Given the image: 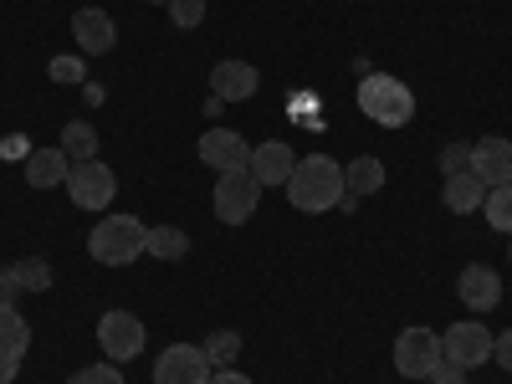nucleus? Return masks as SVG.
Returning a JSON list of instances; mask_svg holds the SVG:
<instances>
[{
    "label": "nucleus",
    "instance_id": "1",
    "mask_svg": "<svg viewBox=\"0 0 512 384\" xmlns=\"http://www.w3.org/2000/svg\"><path fill=\"white\" fill-rule=\"evenodd\" d=\"M344 169H338L333 154H303L287 180V200L292 210H303V216H323V210H333L338 200H344Z\"/></svg>",
    "mask_w": 512,
    "mask_h": 384
},
{
    "label": "nucleus",
    "instance_id": "2",
    "mask_svg": "<svg viewBox=\"0 0 512 384\" xmlns=\"http://www.w3.org/2000/svg\"><path fill=\"white\" fill-rule=\"evenodd\" d=\"M359 113L379 128H405L415 118V93H410V82L390 77V72H369L359 82Z\"/></svg>",
    "mask_w": 512,
    "mask_h": 384
},
{
    "label": "nucleus",
    "instance_id": "3",
    "mask_svg": "<svg viewBox=\"0 0 512 384\" xmlns=\"http://www.w3.org/2000/svg\"><path fill=\"white\" fill-rule=\"evenodd\" d=\"M144 236H149V226L134 216H103L88 236V256L103 267H128L134 256H144Z\"/></svg>",
    "mask_w": 512,
    "mask_h": 384
},
{
    "label": "nucleus",
    "instance_id": "4",
    "mask_svg": "<svg viewBox=\"0 0 512 384\" xmlns=\"http://www.w3.org/2000/svg\"><path fill=\"white\" fill-rule=\"evenodd\" d=\"M256 200H262V185H256L251 169H226V175H216V195H210L216 221L246 226V221L256 216Z\"/></svg>",
    "mask_w": 512,
    "mask_h": 384
},
{
    "label": "nucleus",
    "instance_id": "5",
    "mask_svg": "<svg viewBox=\"0 0 512 384\" xmlns=\"http://www.w3.org/2000/svg\"><path fill=\"white\" fill-rule=\"evenodd\" d=\"M144 344H149V333H144V323L128 308H113V313L98 318V349H103V359L128 364V359L144 354Z\"/></svg>",
    "mask_w": 512,
    "mask_h": 384
},
{
    "label": "nucleus",
    "instance_id": "6",
    "mask_svg": "<svg viewBox=\"0 0 512 384\" xmlns=\"http://www.w3.org/2000/svg\"><path fill=\"white\" fill-rule=\"evenodd\" d=\"M67 195H72L77 210H108L113 195H118V175L103 159H77L72 175H67Z\"/></svg>",
    "mask_w": 512,
    "mask_h": 384
},
{
    "label": "nucleus",
    "instance_id": "7",
    "mask_svg": "<svg viewBox=\"0 0 512 384\" xmlns=\"http://www.w3.org/2000/svg\"><path fill=\"white\" fill-rule=\"evenodd\" d=\"M446 359V349H441V333H431V328H405L400 338H395V369L405 374V379H431V369Z\"/></svg>",
    "mask_w": 512,
    "mask_h": 384
},
{
    "label": "nucleus",
    "instance_id": "8",
    "mask_svg": "<svg viewBox=\"0 0 512 384\" xmlns=\"http://www.w3.org/2000/svg\"><path fill=\"white\" fill-rule=\"evenodd\" d=\"M441 349L451 364L461 369H477V364H492V328L477 323V318H466V323H451L441 333Z\"/></svg>",
    "mask_w": 512,
    "mask_h": 384
},
{
    "label": "nucleus",
    "instance_id": "9",
    "mask_svg": "<svg viewBox=\"0 0 512 384\" xmlns=\"http://www.w3.org/2000/svg\"><path fill=\"white\" fill-rule=\"evenodd\" d=\"M154 384H210V359L200 344H169L154 359Z\"/></svg>",
    "mask_w": 512,
    "mask_h": 384
},
{
    "label": "nucleus",
    "instance_id": "10",
    "mask_svg": "<svg viewBox=\"0 0 512 384\" xmlns=\"http://www.w3.org/2000/svg\"><path fill=\"white\" fill-rule=\"evenodd\" d=\"M456 297H461V308H472V313H492L502 303V277L487 262H472L456 277Z\"/></svg>",
    "mask_w": 512,
    "mask_h": 384
},
{
    "label": "nucleus",
    "instance_id": "11",
    "mask_svg": "<svg viewBox=\"0 0 512 384\" xmlns=\"http://www.w3.org/2000/svg\"><path fill=\"white\" fill-rule=\"evenodd\" d=\"M256 88H262V72H256L251 62H241V57H226V62H216V72H210V93H216L221 103H246V98H256Z\"/></svg>",
    "mask_w": 512,
    "mask_h": 384
},
{
    "label": "nucleus",
    "instance_id": "12",
    "mask_svg": "<svg viewBox=\"0 0 512 384\" xmlns=\"http://www.w3.org/2000/svg\"><path fill=\"white\" fill-rule=\"evenodd\" d=\"M72 41H77V52L103 57V52H113L118 26H113V16H108V11H98V6H82V11H72Z\"/></svg>",
    "mask_w": 512,
    "mask_h": 384
},
{
    "label": "nucleus",
    "instance_id": "13",
    "mask_svg": "<svg viewBox=\"0 0 512 384\" xmlns=\"http://www.w3.org/2000/svg\"><path fill=\"white\" fill-rule=\"evenodd\" d=\"M246 169L256 175V185H287L292 180V169H297V149L292 144H282V139H267V144H256L251 149V159H246Z\"/></svg>",
    "mask_w": 512,
    "mask_h": 384
},
{
    "label": "nucleus",
    "instance_id": "14",
    "mask_svg": "<svg viewBox=\"0 0 512 384\" xmlns=\"http://www.w3.org/2000/svg\"><path fill=\"white\" fill-rule=\"evenodd\" d=\"M200 159L216 169V175H226V169H246L251 144L236 134V128H210V134H200Z\"/></svg>",
    "mask_w": 512,
    "mask_h": 384
},
{
    "label": "nucleus",
    "instance_id": "15",
    "mask_svg": "<svg viewBox=\"0 0 512 384\" xmlns=\"http://www.w3.org/2000/svg\"><path fill=\"white\" fill-rule=\"evenodd\" d=\"M472 175L492 190V185H512V144L507 139H482L472 144Z\"/></svg>",
    "mask_w": 512,
    "mask_h": 384
},
{
    "label": "nucleus",
    "instance_id": "16",
    "mask_svg": "<svg viewBox=\"0 0 512 384\" xmlns=\"http://www.w3.org/2000/svg\"><path fill=\"white\" fill-rule=\"evenodd\" d=\"M67 175H72V159L62 154V144L57 149H31V159H26V185L31 190H57V185H67Z\"/></svg>",
    "mask_w": 512,
    "mask_h": 384
},
{
    "label": "nucleus",
    "instance_id": "17",
    "mask_svg": "<svg viewBox=\"0 0 512 384\" xmlns=\"http://www.w3.org/2000/svg\"><path fill=\"white\" fill-rule=\"evenodd\" d=\"M441 200H446L451 216H472V210H482V200H487V185L472 175V169H466V175H446Z\"/></svg>",
    "mask_w": 512,
    "mask_h": 384
},
{
    "label": "nucleus",
    "instance_id": "18",
    "mask_svg": "<svg viewBox=\"0 0 512 384\" xmlns=\"http://www.w3.org/2000/svg\"><path fill=\"white\" fill-rule=\"evenodd\" d=\"M379 185H384V164H379L374 154H359V159H349V164H344V190H349L354 200L379 195Z\"/></svg>",
    "mask_w": 512,
    "mask_h": 384
},
{
    "label": "nucleus",
    "instance_id": "19",
    "mask_svg": "<svg viewBox=\"0 0 512 384\" xmlns=\"http://www.w3.org/2000/svg\"><path fill=\"white\" fill-rule=\"evenodd\" d=\"M185 251H190V236H185L180 226H149L144 256H154V262H180Z\"/></svg>",
    "mask_w": 512,
    "mask_h": 384
},
{
    "label": "nucleus",
    "instance_id": "20",
    "mask_svg": "<svg viewBox=\"0 0 512 384\" xmlns=\"http://www.w3.org/2000/svg\"><path fill=\"white\" fill-rule=\"evenodd\" d=\"M62 154L77 164V159H93L98 154V128L88 123V118H72L67 128H62Z\"/></svg>",
    "mask_w": 512,
    "mask_h": 384
},
{
    "label": "nucleus",
    "instance_id": "21",
    "mask_svg": "<svg viewBox=\"0 0 512 384\" xmlns=\"http://www.w3.org/2000/svg\"><path fill=\"white\" fill-rule=\"evenodd\" d=\"M31 349V323L16 308H0V354H26Z\"/></svg>",
    "mask_w": 512,
    "mask_h": 384
},
{
    "label": "nucleus",
    "instance_id": "22",
    "mask_svg": "<svg viewBox=\"0 0 512 384\" xmlns=\"http://www.w3.org/2000/svg\"><path fill=\"white\" fill-rule=\"evenodd\" d=\"M200 349H205L210 369H231V359L241 354V333H236V328H216V333H210Z\"/></svg>",
    "mask_w": 512,
    "mask_h": 384
},
{
    "label": "nucleus",
    "instance_id": "23",
    "mask_svg": "<svg viewBox=\"0 0 512 384\" xmlns=\"http://www.w3.org/2000/svg\"><path fill=\"white\" fill-rule=\"evenodd\" d=\"M482 210H487L492 231L512 236V185H492V190H487V200H482Z\"/></svg>",
    "mask_w": 512,
    "mask_h": 384
},
{
    "label": "nucleus",
    "instance_id": "24",
    "mask_svg": "<svg viewBox=\"0 0 512 384\" xmlns=\"http://www.w3.org/2000/svg\"><path fill=\"white\" fill-rule=\"evenodd\" d=\"M52 262H41V256H21L16 262V282H21V292H47L52 287Z\"/></svg>",
    "mask_w": 512,
    "mask_h": 384
},
{
    "label": "nucleus",
    "instance_id": "25",
    "mask_svg": "<svg viewBox=\"0 0 512 384\" xmlns=\"http://www.w3.org/2000/svg\"><path fill=\"white\" fill-rule=\"evenodd\" d=\"M169 21L175 31H195L205 21V0H169Z\"/></svg>",
    "mask_w": 512,
    "mask_h": 384
},
{
    "label": "nucleus",
    "instance_id": "26",
    "mask_svg": "<svg viewBox=\"0 0 512 384\" xmlns=\"http://www.w3.org/2000/svg\"><path fill=\"white\" fill-rule=\"evenodd\" d=\"M67 384H123V369L113 364V359H103V364H88V369H77Z\"/></svg>",
    "mask_w": 512,
    "mask_h": 384
},
{
    "label": "nucleus",
    "instance_id": "27",
    "mask_svg": "<svg viewBox=\"0 0 512 384\" xmlns=\"http://www.w3.org/2000/svg\"><path fill=\"white\" fill-rule=\"evenodd\" d=\"M472 169V144H446L441 149V175H466Z\"/></svg>",
    "mask_w": 512,
    "mask_h": 384
},
{
    "label": "nucleus",
    "instance_id": "28",
    "mask_svg": "<svg viewBox=\"0 0 512 384\" xmlns=\"http://www.w3.org/2000/svg\"><path fill=\"white\" fill-rule=\"evenodd\" d=\"M52 82H82V57H52Z\"/></svg>",
    "mask_w": 512,
    "mask_h": 384
},
{
    "label": "nucleus",
    "instance_id": "29",
    "mask_svg": "<svg viewBox=\"0 0 512 384\" xmlns=\"http://www.w3.org/2000/svg\"><path fill=\"white\" fill-rule=\"evenodd\" d=\"M492 364H502V369L512 374V328L492 333Z\"/></svg>",
    "mask_w": 512,
    "mask_h": 384
},
{
    "label": "nucleus",
    "instance_id": "30",
    "mask_svg": "<svg viewBox=\"0 0 512 384\" xmlns=\"http://www.w3.org/2000/svg\"><path fill=\"white\" fill-rule=\"evenodd\" d=\"M16 297H21L16 267H0V308H16Z\"/></svg>",
    "mask_w": 512,
    "mask_h": 384
},
{
    "label": "nucleus",
    "instance_id": "31",
    "mask_svg": "<svg viewBox=\"0 0 512 384\" xmlns=\"http://www.w3.org/2000/svg\"><path fill=\"white\" fill-rule=\"evenodd\" d=\"M425 384H466V369H461V364H451V359H441Z\"/></svg>",
    "mask_w": 512,
    "mask_h": 384
},
{
    "label": "nucleus",
    "instance_id": "32",
    "mask_svg": "<svg viewBox=\"0 0 512 384\" xmlns=\"http://www.w3.org/2000/svg\"><path fill=\"white\" fill-rule=\"evenodd\" d=\"M21 374V354H0V384H11Z\"/></svg>",
    "mask_w": 512,
    "mask_h": 384
},
{
    "label": "nucleus",
    "instance_id": "33",
    "mask_svg": "<svg viewBox=\"0 0 512 384\" xmlns=\"http://www.w3.org/2000/svg\"><path fill=\"white\" fill-rule=\"evenodd\" d=\"M210 384H251L241 369H210Z\"/></svg>",
    "mask_w": 512,
    "mask_h": 384
},
{
    "label": "nucleus",
    "instance_id": "34",
    "mask_svg": "<svg viewBox=\"0 0 512 384\" xmlns=\"http://www.w3.org/2000/svg\"><path fill=\"white\" fill-rule=\"evenodd\" d=\"M0 159H31L26 154V139H6V144H0Z\"/></svg>",
    "mask_w": 512,
    "mask_h": 384
},
{
    "label": "nucleus",
    "instance_id": "35",
    "mask_svg": "<svg viewBox=\"0 0 512 384\" xmlns=\"http://www.w3.org/2000/svg\"><path fill=\"white\" fill-rule=\"evenodd\" d=\"M154 6H169V0H154Z\"/></svg>",
    "mask_w": 512,
    "mask_h": 384
},
{
    "label": "nucleus",
    "instance_id": "36",
    "mask_svg": "<svg viewBox=\"0 0 512 384\" xmlns=\"http://www.w3.org/2000/svg\"><path fill=\"white\" fill-rule=\"evenodd\" d=\"M507 262H512V246H507Z\"/></svg>",
    "mask_w": 512,
    "mask_h": 384
}]
</instances>
